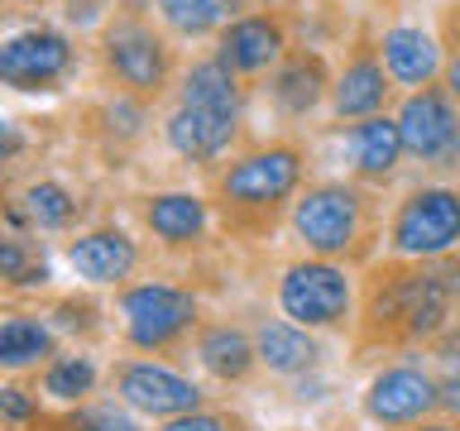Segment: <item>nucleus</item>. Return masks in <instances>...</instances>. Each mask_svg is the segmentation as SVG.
<instances>
[{
    "mask_svg": "<svg viewBox=\"0 0 460 431\" xmlns=\"http://www.w3.org/2000/svg\"><path fill=\"white\" fill-rule=\"evenodd\" d=\"M77 72V43L53 24H29L0 43V82L20 96L58 92Z\"/></svg>",
    "mask_w": 460,
    "mask_h": 431,
    "instance_id": "9b49d317",
    "label": "nucleus"
},
{
    "mask_svg": "<svg viewBox=\"0 0 460 431\" xmlns=\"http://www.w3.org/2000/svg\"><path fill=\"white\" fill-rule=\"evenodd\" d=\"M412 431H460L456 417H427V422H417Z\"/></svg>",
    "mask_w": 460,
    "mask_h": 431,
    "instance_id": "c9c22d12",
    "label": "nucleus"
},
{
    "mask_svg": "<svg viewBox=\"0 0 460 431\" xmlns=\"http://www.w3.org/2000/svg\"><path fill=\"white\" fill-rule=\"evenodd\" d=\"M359 417L379 431H412L427 417H441V379L431 359H388L369 374L359 393Z\"/></svg>",
    "mask_w": 460,
    "mask_h": 431,
    "instance_id": "1a4fd4ad",
    "label": "nucleus"
},
{
    "mask_svg": "<svg viewBox=\"0 0 460 431\" xmlns=\"http://www.w3.org/2000/svg\"><path fill=\"white\" fill-rule=\"evenodd\" d=\"M49 259H43L34 235H0V283L10 297L20 293H43L49 287Z\"/></svg>",
    "mask_w": 460,
    "mask_h": 431,
    "instance_id": "bb28decb",
    "label": "nucleus"
},
{
    "mask_svg": "<svg viewBox=\"0 0 460 431\" xmlns=\"http://www.w3.org/2000/svg\"><path fill=\"white\" fill-rule=\"evenodd\" d=\"M106 388L115 402H125L135 417H149V422H172V417L207 408V388L192 374L172 369L168 359H154V355L115 359L106 369Z\"/></svg>",
    "mask_w": 460,
    "mask_h": 431,
    "instance_id": "6e6552de",
    "label": "nucleus"
},
{
    "mask_svg": "<svg viewBox=\"0 0 460 431\" xmlns=\"http://www.w3.org/2000/svg\"><path fill=\"white\" fill-rule=\"evenodd\" d=\"M63 264L77 273L86 287H125V283H135V273L144 264V244L115 221L86 225L77 235H67Z\"/></svg>",
    "mask_w": 460,
    "mask_h": 431,
    "instance_id": "2eb2a0df",
    "label": "nucleus"
},
{
    "mask_svg": "<svg viewBox=\"0 0 460 431\" xmlns=\"http://www.w3.org/2000/svg\"><path fill=\"white\" fill-rule=\"evenodd\" d=\"M288 53H293L288 20H283V10H269V5L221 24V34H216V57L244 82H264Z\"/></svg>",
    "mask_w": 460,
    "mask_h": 431,
    "instance_id": "ddd939ff",
    "label": "nucleus"
},
{
    "mask_svg": "<svg viewBox=\"0 0 460 431\" xmlns=\"http://www.w3.org/2000/svg\"><path fill=\"white\" fill-rule=\"evenodd\" d=\"M331 86H336V72H331L322 48H293L264 77L269 106L283 120H312L322 106H331Z\"/></svg>",
    "mask_w": 460,
    "mask_h": 431,
    "instance_id": "f3484780",
    "label": "nucleus"
},
{
    "mask_svg": "<svg viewBox=\"0 0 460 431\" xmlns=\"http://www.w3.org/2000/svg\"><path fill=\"white\" fill-rule=\"evenodd\" d=\"M63 355V336L53 330L49 316L39 312H20L10 307L5 321H0V369L10 379H24V374H39L43 365Z\"/></svg>",
    "mask_w": 460,
    "mask_h": 431,
    "instance_id": "412c9836",
    "label": "nucleus"
},
{
    "mask_svg": "<svg viewBox=\"0 0 460 431\" xmlns=\"http://www.w3.org/2000/svg\"><path fill=\"white\" fill-rule=\"evenodd\" d=\"M388 259H446L460 254V182L408 187L384 225Z\"/></svg>",
    "mask_w": 460,
    "mask_h": 431,
    "instance_id": "0eeeda50",
    "label": "nucleus"
},
{
    "mask_svg": "<svg viewBox=\"0 0 460 431\" xmlns=\"http://www.w3.org/2000/svg\"><path fill=\"white\" fill-rule=\"evenodd\" d=\"M178 106H207V110H230V115H244V96H250V82L235 77L221 57H197V63L182 67L178 86H172Z\"/></svg>",
    "mask_w": 460,
    "mask_h": 431,
    "instance_id": "393cba45",
    "label": "nucleus"
},
{
    "mask_svg": "<svg viewBox=\"0 0 460 431\" xmlns=\"http://www.w3.org/2000/svg\"><path fill=\"white\" fill-rule=\"evenodd\" d=\"M441 86H446V92H451V101H456V106H460V48H446Z\"/></svg>",
    "mask_w": 460,
    "mask_h": 431,
    "instance_id": "473e14b6",
    "label": "nucleus"
},
{
    "mask_svg": "<svg viewBox=\"0 0 460 431\" xmlns=\"http://www.w3.org/2000/svg\"><path fill=\"white\" fill-rule=\"evenodd\" d=\"M307 187V144L297 139H264L226 158L211 172V211L226 235L235 240H269L279 221L293 216V201Z\"/></svg>",
    "mask_w": 460,
    "mask_h": 431,
    "instance_id": "f03ea898",
    "label": "nucleus"
},
{
    "mask_svg": "<svg viewBox=\"0 0 460 431\" xmlns=\"http://www.w3.org/2000/svg\"><path fill=\"white\" fill-rule=\"evenodd\" d=\"M441 43L446 48H460V5H451L441 14Z\"/></svg>",
    "mask_w": 460,
    "mask_h": 431,
    "instance_id": "f704fd0d",
    "label": "nucleus"
},
{
    "mask_svg": "<svg viewBox=\"0 0 460 431\" xmlns=\"http://www.w3.org/2000/svg\"><path fill=\"white\" fill-rule=\"evenodd\" d=\"M394 120L402 129L408 158L431 172H460V106L441 82L422 92H402Z\"/></svg>",
    "mask_w": 460,
    "mask_h": 431,
    "instance_id": "9d476101",
    "label": "nucleus"
},
{
    "mask_svg": "<svg viewBox=\"0 0 460 431\" xmlns=\"http://www.w3.org/2000/svg\"><path fill=\"white\" fill-rule=\"evenodd\" d=\"M135 216H139L144 235L168 254H197L211 240V225H216L211 197L192 192V187L144 192V197H135Z\"/></svg>",
    "mask_w": 460,
    "mask_h": 431,
    "instance_id": "f8f14e48",
    "label": "nucleus"
},
{
    "mask_svg": "<svg viewBox=\"0 0 460 431\" xmlns=\"http://www.w3.org/2000/svg\"><path fill=\"white\" fill-rule=\"evenodd\" d=\"M158 431H250V422H244L240 412L230 408H197L187 417H172V422H158Z\"/></svg>",
    "mask_w": 460,
    "mask_h": 431,
    "instance_id": "2f4dec72",
    "label": "nucleus"
},
{
    "mask_svg": "<svg viewBox=\"0 0 460 431\" xmlns=\"http://www.w3.org/2000/svg\"><path fill=\"white\" fill-rule=\"evenodd\" d=\"M115 321H120V340L135 355L168 359L178 350H192V336L201 330V297L187 283L168 278H135L115 287Z\"/></svg>",
    "mask_w": 460,
    "mask_h": 431,
    "instance_id": "39448f33",
    "label": "nucleus"
},
{
    "mask_svg": "<svg viewBox=\"0 0 460 431\" xmlns=\"http://www.w3.org/2000/svg\"><path fill=\"white\" fill-rule=\"evenodd\" d=\"M20 5H49V0H20Z\"/></svg>",
    "mask_w": 460,
    "mask_h": 431,
    "instance_id": "4c0bfd02",
    "label": "nucleus"
},
{
    "mask_svg": "<svg viewBox=\"0 0 460 431\" xmlns=\"http://www.w3.org/2000/svg\"><path fill=\"white\" fill-rule=\"evenodd\" d=\"M379 57H384L398 92H422V86L441 82L446 43H441V34H431L422 24H388L379 34Z\"/></svg>",
    "mask_w": 460,
    "mask_h": 431,
    "instance_id": "6ab92c4d",
    "label": "nucleus"
},
{
    "mask_svg": "<svg viewBox=\"0 0 460 431\" xmlns=\"http://www.w3.org/2000/svg\"><path fill=\"white\" fill-rule=\"evenodd\" d=\"M101 379H106V369L96 365V355L86 350V345H72L53 359V365H43L34 374V388L43 393V402H53V408H86V402H96L101 393Z\"/></svg>",
    "mask_w": 460,
    "mask_h": 431,
    "instance_id": "5701e85b",
    "label": "nucleus"
},
{
    "mask_svg": "<svg viewBox=\"0 0 460 431\" xmlns=\"http://www.w3.org/2000/svg\"><path fill=\"white\" fill-rule=\"evenodd\" d=\"M264 5H307V0H264Z\"/></svg>",
    "mask_w": 460,
    "mask_h": 431,
    "instance_id": "e433bc0d",
    "label": "nucleus"
},
{
    "mask_svg": "<svg viewBox=\"0 0 460 431\" xmlns=\"http://www.w3.org/2000/svg\"><path fill=\"white\" fill-rule=\"evenodd\" d=\"M456 326H460V321H456Z\"/></svg>",
    "mask_w": 460,
    "mask_h": 431,
    "instance_id": "58836bf2",
    "label": "nucleus"
},
{
    "mask_svg": "<svg viewBox=\"0 0 460 431\" xmlns=\"http://www.w3.org/2000/svg\"><path fill=\"white\" fill-rule=\"evenodd\" d=\"M96 67L111 82V92H129L139 101L158 106L172 86H178V48L164 24H154L149 14L111 10L96 29Z\"/></svg>",
    "mask_w": 460,
    "mask_h": 431,
    "instance_id": "20e7f679",
    "label": "nucleus"
},
{
    "mask_svg": "<svg viewBox=\"0 0 460 431\" xmlns=\"http://www.w3.org/2000/svg\"><path fill=\"white\" fill-rule=\"evenodd\" d=\"M58 431H144V417H135L125 402H86V408H72L58 417Z\"/></svg>",
    "mask_w": 460,
    "mask_h": 431,
    "instance_id": "c756f323",
    "label": "nucleus"
},
{
    "mask_svg": "<svg viewBox=\"0 0 460 431\" xmlns=\"http://www.w3.org/2000/svg\"><path fill=\"white\" fill-rule=\"evenodd\" d=\"M336 129H345V163H350L355 182L384 187L398 178L402 158H408V144H402V129L394 115H374V120L336 125Z\"/></svg>",
    "mask_w": 460,
    "mask_h": 431,
    "instance_id": "aec40b11",
    "label": "nucleus"
},
{
    "mask_svg": "<svg viewBox=\"0 0 460 431\" xmlns=\"http://www.w3.org/2000/svg\"><path fill=\"white\" fill-rule=\"evenodd\" d=\"M384 211L374 187L355 178H316L302 187V197L293 201L288 230L307 254L316 259H336L350 268H369L374 250L384 244Z\"/></svg>",
    "mask_w": 460,
    "mask_h": 431,
    "instance_id": "7ed1b4c3",
    "label": "nucleus"
},
{
    "mask_svg": "<svg viewBox=\"0 0 460 431\" xmlns=\"http://www.w3.org/2000/svg\"><path fill=\"white\" fill-rule=\"evenodd\" d=\"M0 422L10 431H39L43 427V393L24 379H5L0 388Z\"/></svg>",
    "mask_w": 460,
    "mask_h": 431,
    "instance_id": "7c9ffc66",
    "label": "nucleus"
},
{
    "mask_svg": "<svg viewBox=\"0 0 460 431\" xmlns=\"http://www.w3.org/2000/svg\"><path fill=\"white\" fill-rule=\"evenodd\" d=\"M158 24L168 29L172 39H216L221 34V14H216L207 0H154Z\"/></svg>",
    "mask_w": 460,
    "mask_h": 431,
    "instance_id": "cd10ccee",
    "label": "nucleus"
},
{
    "mask_svg": "<svg viewBox=\"0 0 460 431\" xmlns=\"http://www.w3.org/2000/svg\"><path fill=\"white\" fill-rule=\"evenodd\" d=\"M207 5L221 14V24H230V20H240V14L259 10V0H207Z\"/></svg>",
    "mask_w": 460,
    "mask_h": 431,
    "instance_id": "72a5a7b5",
    "label": "nucleus"
},
{
    "mask_svg": "<svg viewBox=\"0 0 460 431\" xmlns=\"http://www.w3.org/2000/svg\"><path fill=\"white\" fill-rule=\"evenodd\" d=\"M192 359L211 383L221 388H244L259 369V345H254V326L226 321V316H207L201 330L192 336Z\"/></svg>",
    "mask_w": 460,
    "mask_h": 431,
    "instance_id": "a211bd4d",
    "label": "nucleus"
},
{
    "mask_svg": "<svg viewBox=\"0 0 460 431\" xmlns=\"http://www.w3.org/2000/svg\"><path fill=\"white\" fill-rule=\"evenodd\" d=\"M240 135H244V115L207 110V106H172L164 120V144L182 163H197V168H216L226 158H235Z\"/></svg>",
    "mask_w": 460,
    "mask_h": 431,
    "instance_id": "dca6fc26",
    "label": "nucleus"
},
{
    "mask_svg": "<svg viewBox=\"0 0 460 431\" xmlns=\"http://www.w3.org/2000/svg\"><path fill=\"white\" fill-rule=\"evenodd\" d=\"M49 321H53L58 336H72L77 345H86V340H96L101 330H106V307H101L96 297H86V293L82 297L67 293L49 307Z\"/></svg>",
    "mask_w": 460,
    "mask_h": 431,
    "instance_id": "c85d7f7f",
    "label": "nucleus"
},
{
    "mask_svg": "<svg viewBox=\"0 0 460 431\" xmlns=\"http://www.w3.org/2000/svg\"><path fill=\"white\" fill-rule=\"evenodd\" d=\"M460 321V254L446 259H384L359 278L355 359L431 350Z\"/></svg>",
    "mask_w": 460,
    "mask_h": 431,
    "instance_id": "f257e3e1",
    "label": "nucleus"
},
{
    "mask_svg": "<svg viewBox=\"0 0 460 431\" xmlns=\"http://www.w3.org/2000/svg\"><path fill=\"white\" fill-rule=\"evenodd\" d=\"M10 201L24 211V221L34 235H77L82 216H86V201L82 192H72L67 182L58 178H34L20 192H10Z\"/></svg>",
    "mask_w": 460,
    "mask_h": 431,
    "instance_id": "b1692460",
    "label": "nucleus"
},
{
    "mask_svg": "<svg viewBox=\"0 0 460 431\" xmlns=\"http://www.w3.org/2000/svg\"><path fill=\"white\" fill-rule=\"evenodd\" d=\"M254 345H259V369L273 379H302L322 365V340L316 330L288 321V316H264L254 321Z\"/></svg>",
    "mask_w": 460,
    "mask_h": 431,
    "instance_id": "4be33fe9",
    "label": "nucleus"
},
{
    "mask_svg": "<svg viewBox=\"0 0 460 431\" xmlns=\"http://www.w3.org/2000/svg\"><path fill=\"white\" fill-rule=\"evenodd\" d=\"M154 120V106L129 92H111L106 101H96L92 110H86V125H92V135L101 144H111V149H129V144L144 139V129Z\"/></svg>",
    "mask_w": 460,
    "mask_h": 431,
    "instance_id": "a878e982",
    "label": "nucleus"
},
{
    "mask_svg": "<svg viewBox=\"0 0 460 431\" xmlns=\"http://www.w3.org/2000/svg\"><path fill=\"white\" fill-rule=\"evenodd\" d=\"M279 316L316 330V336H355L359 321V278L350 264L336 259L302 254L293 264H283L279 287H273Z\"/></svg>",
    "mask_w": 460,
    "mask_h": 431,
    "instance_id": "423d86ee",
    "label": "nucleus"
},
{
    "mask_svg": "<svg viewBox=\"0 0 460 431\" xmlns=\"http://www.w3.org/2000/svg\"><path fill=\"white\" fill-rule=\"evenodd\" d=\"M394 77H388L384 57H379V39L359 34L350 57L336 72V86H331V125H359L374 120V115H388V101H394Z\"/></svg>",
    "mask_w": 460,
    "mask_h": 431,
    "instance_id": "4468645a",
    "label": "nucleus"
}]
</instances>
